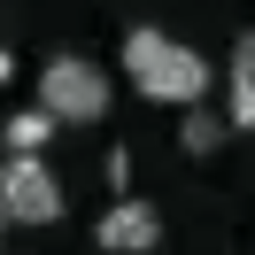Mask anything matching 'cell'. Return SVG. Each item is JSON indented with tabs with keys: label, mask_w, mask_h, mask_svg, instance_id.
Listing matches in <instances>:
<instances>
[{
	"label": "cell",
	"mask_w": 255,
	"mask_h": 255,
	"mask_svg": "<svg viewBox=\"0 0 255 255\" xmlns=\"http://www.w3.org/2000/svg\"><path fill=\"white\" fill-rule=\"evenodd\" d=\"M124 78L139 85L147 101H162V109H186V101H209V62H201L193 47H178L170 31H155V23L124 31Z\"/></svg>",
	"instance_id": "obj_1"
},
{
	"label": "cell",
	"mask_w": 255,
	"mask_h": 255,
	"mask_svg": "<svg viewBox=\"0 0 255 255\" xmlns=\"http://www.w3.org/2000/svg\"><path fill=\"white\" fill-rule=\"evenodd\" d=\"M109 70L85 62V54H54L47 70H39V109L54 116V124H101L109 116Z\"/></svg>",
	"instance_id": "obj_2"
},
{
	"label": "cell",
	"mask_w": 255,
	"mask_h": 255,
	"mask_svg": "<svg viewBox=\"0 0 255 255\" xmlns=\"http://www.w3.org/2000/svg\"><path fill=\"white\" fill-rule=\"evenodd\" d=\"M62 217V178L39 155H8L0 162V224H54Z\"/></svg>",
	"instance_id": "obj_3"
},
{
	"label": "cell",
	"mask_w": 255,
	"mask_h": 255,
	"mask_svg": "<svg viewBox=\"0 0 255 255\" xmlns=\"http://www.w3.org/2000/svg\"><path fill=\"white\" fill-rule=\"evenodd\" d=\"M93 240H101L109 255H147V248L162 240V217H155L147 201H131V193H124V201H109V209H101Z\"/></svg>",
	"instance_id": "obj_4"
},
{
	"label": "cell",
	"mask_w": 255,
	"mask_h": 255,
	"mask_svg": "<svg viewBox=\"0 0 255 255\" xmlns=\"http://www.w3.org/2000/svg\"><path fill=\"white\" fill-rule=\"evenodd\" d=\"M248 124H255V47L240 39L232 70H224V131H248Z\"/></svg>",
	"instance_id": "obj_5"
},
{
	"label": "cell",
	"mask_w": 255,
	"mask_h": 255,
	"mask_svg": "<svg viewBox=\"0 0 255 255\" xmlns=\"http://www.w3.org/2000/svg\"><path fill=\"white\" fill-rule=\"evenodd\" d=\"M47 139H54V116H47V109H23V116H8V155H39Z\"/></svg>",
	"instance_id": "obj_6"
},
{
	"label": "cell",
	"mask_w": 255,
	"mask_h": 255,
	"mask_svg": "<svg viewBox=\"0 0 255 255\" xmlns=\"http://www.w3.org/2000/svg\"><path fill=\"white\" fill-rule=\"evenodd\" d=\"M178 139H186V155H217V147H224V124L201 109V101H186V131H178Z\"/></svg>",
	"instance_id": "obj_7"
},
{
	"label": "cell",
	"mask_w": 255,
	"mask_h": 255,
	"mask_svg": "<svg viewBox=\"0 0 255 255\" xmlns=\"http://www.w3.org/2000/svg\"><path fill=\"white\" fill-rule=\"evenodd\" d=\"M8 70H16V62H8V54H0V78H8Z\"/></svg>",
	"instance_id": "obj_8"
}]
</instances>
